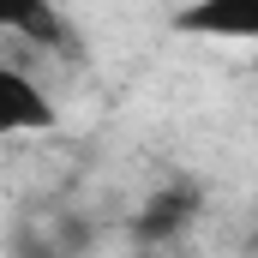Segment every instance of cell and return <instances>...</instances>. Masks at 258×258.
Wrapping results in <instances>:
<instances>
[{"mask_svg":"<svg viewBox=\"0 0 258 258\" xmlns=\"http://www.w3.org/2000/svg\"><path fill=\"white\" fill-rule=\"evenodd\" d=\"M198 210H204V198H198L192 180L156 186V192L144 198V210L132 216V240H138L144 252H168V246H174V240L198 222Z\"/></svg>","mask_w":258,"mask_h":258,"instance_id":"obj_1","label":"cell"},{"mask_svg":"<svg viewBox=\"0 0 258 258\" xmlns=\"http://www.w3.org/2000/svg\"><path fill=\"white\" fill-rule=\"evenodd\" d=\"M54 126H60L54 96L24 66L0 60V138H36V132H54Z\"/></svg>","mask_w":258,"mask_h":258,"instance_id":"obj_2","label":"cell"},{"mask_svg":"<svg viewBox=\"0 0 258 258\" xmlns=\"http://www.w3.org/2000/svg\"><path fill=\"white\" fill-rule=\"evenodd\" d=\"M0 30L24 36V42H36V48L72 42V24H66L54 6H42V0H12V6H0Z\"/></svg>","mask_w":258,"mask_h":258,"instance_id":"obj_3","label":"cell"},{"mask_svg":"<svg viewBox=\"0 0 258 258\" xmlns=\"http://www.w3.org/2000/svg\"><path fill=\"white\" fill-rule=\"evenodd\" d=\"M180 24H186V30H216V36H240V30H246L240 18H222V12H204V6H198V12H180Z\"/></svg>","mask_w":258,"mask_h":258,"instance_id":"obj_4","label":"cell"},{"mask_svg":"<svg viewBox=\"0 0 258 258\" xmlns=\"http://www.w3.org/2000/svg\"><path fill=\"white\" fill-rule=\"evenodd\" d=\"M144 258H174V252H144Z\"/></svg>","mask_w":258,"mask_h":258,"instance_id":"obj_5","label":"cell"}]
</instances>
